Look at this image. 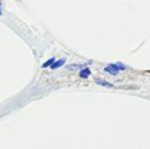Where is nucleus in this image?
I'll return each mask as SVG.
<instances>
[{"instance_id":"obj_1","label":"nucleus","mask_w":150,"mask_h":149,"mask_svg":"<svg viewBox=\"0 0 150 149\" xmlns=\"http://www.w3.org/2000/svg\"><path fill=\"white\" fill-rule=\"evenodd\" d=\"M126 70V66L122 64H110L104 68V71L112 76H117L120 71Z\"/></svg>"},{"instance_id":"obj_2","label":"nucleus","mask_w":150,"mask_h":149,"mask_svg":"<svg viewBox=\"0 0 150 149\" xmlns=\"http://www.w3.org/2000/svg\"><path fill=\"white\" fill-rule=\"evenodd\" d=\"M90 75H91V71L88 68H83V70H81V72H80V77L83 78V79H87Z\"/></svg>"},{"instance_id":"obj_3","label":"nucleus","mask_w":150,"mask_h":149,"mask_svg":"<svg viewBox=\"0 0 150 149\" xmlns=\"http://www.w3.org/2000/svg\"><path fill=\"white\" fill-rule=\"evenodd\" d=\"M95 82H96V84H98V85H100V86H103V87H106V88L113 87L112 84L108 83V82L104 81V80H95Z\"/></svg>"},{"instance_id":"obj_4","label":"nucleus","mask_w":150,"mask_h":149,"mask_svg":"<svg viewBox=\"0 0 150 149\" xmlns=\"http://www.w3.org/2000/svg\"><path fill=\"white\" fill-rule=\"evenodd\" d=\"M64 62H65V59H64V58H61V59L57 60V61H55L53 64H52L51 68H52V70H55V68H60L61 66H63V64H64Z\"/></svg>"},{"instance_id":"obj_5","label":"nucleus","mask_w":150,"mask_h":149,"mask_svg":"<svg viewBox=\"0 0 150 149\" xmlns=\"http://www.w3.org/2000/svg\"><path fill=\"white\" fill-rule=\"evenodd\" d=\"M55 62V58L54 57H52V58H50V59H48L46 62H44L43 64H42V68H46L47 66H52V64Z\"/></svg>"},{"instance_id":"obj_6","label":"nucleus","mask_w":150,"mask_h":149,"mask_svg":"<svg viewBox=\"0 0 150 149\" xmlns=\"http://www.w3.org/2000/svg\"><path fill=\"white\" fill-rule=\"evenodd\" d=\"M0 14H1V9H0Z\"/></svg>"}]
</instances>
